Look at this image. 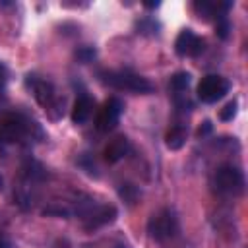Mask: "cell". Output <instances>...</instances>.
Wrapping results in <instances>:
<instances>
[{"mask_svg":"<svg viewBox=\"0 0 248 248\" xmlns=\"http://www.w3.org/2000/svg\"><path fill=\"white\" fill-rule=\"evenodd\" d=\"M27 85L31 87L37 103L48 112L52 120H58L64 116V97H60L54 89V85L46 79H41L37 76H27Z\"/></svg>","mask_w":248,"mask_h":248,"instance_id":"6da1fadb","label":"cell"},{"mask_svg":"<svg viewBox=\"0 0 248 248\" xmlns=\"http://www.w3.org/2000/svg\"><path fill=\"white\" fill-rule=\"evenodd\" d=\"M0 248H12V242L4 234H0Z\"/></svg>","mask_w":248,"mask_h":248,"instance_id":"7402d4cb","label":"cell"},{"mask_svg":"<svg viewBox=\"0 0 248 248\" xmlns=\"http://www.w3.org/2000/svg\"><path fill=\"white\" fill-rule=\"evenodd\" d=\"M101 79L103 83L120 89V91H132V93H151L153 91V83L132 72V70H116V72H101Z\"/></svg>","mask_w":248,"mask_h":248,"instance_id":"7a4b0ae2","label":"cell"},{"mask_svg":"<svg viewBox=\"0 0 248 248\" xmlns=\"http://www.w3.org/2000/svg\"><path fill=\"white\" fill-rule=\"evenodd\" d=\"M143 6H145V8H149V10H153V8H159V6H161V2H157V0H155V2H143Z\"/></svg>","mask_w":248,"mask_h":248,"instance_id":"603a6c76","label":"cell"},{"mask_svg":"<svg viewBox=\"0 0 248 248\" xmlns=\"http://www.w3.org/2000/svg\"><path fill=\"white\" fill-rule=\"evenodd\" d=\"M116 217H118V209H116L114 205H108V203L101 205V203H95V207L83 217V227H85L87 231H95V229H99V227H103V225L112 223Z\"/></svg>","mask_w":248,"mask_h":248,"instance_id":"9c48e42d","label":"cell"},{"mask_svg":"<svg viewBox=\"0 0 248 248\" xmlns=\"http://www.w3.org/2000/svg\"><path fill=\"white\" fill-rule=\"evenodd\" d=\"M33 128H39L37 122L29 120L19 112H8L0 116V145L16 143L23 138H29Z\"/></svg>","mask_w":248,"mask_h":248,"instance_id":"3957f363","label":"cell"},{"mask_svg":"<svg viewBox=\"0 0 248 248\" xmlns=\"http://www.w3.org/2000/svg\"><path fill=\"white\" fill-rule=\"evenodd\" d=\"M174 50L178 56H200L205 50V41L198 37L192 29H182L174 41Z\"/></svg>","mask_w":248,"mask_h":248,"instance_id":"ba28073f","label":"cell"},{"mask_svg":"<svg viewBox=\"0 0 248 248\" xmlns=\"http://www.w3.org/2000/svg\"><path fill=\"white\" fill-rule=\"evenodd\" d=\"M211 130H213V124H211L209 120H203V122H202V126L198 128V138H203V136H207Z\"/></svg>","mask_w":248,"mask_h":248,"instance_id":"ffe728a7","label":"cell"},{"mask_svg":"<svg viewBox=\"0 0 248 248\" xmlns=\"http://www.w3.org/2000/svg\"><path fill=\"white\" fill-rule=\"evenodd\" d=\"M229 31H231V21H229V17H227V16L217 17V21H215V33H217V37H219V39H227V37H229Z\"/></svg>","mask_w":248,"mask_h":248,"instance_id":"d6986e66","label":"cell"},{"mask_svg":"<svg viewBox=\"0 0 248 248\" xmlns=\"http://www.w3.org/2000/svg\"><path fill=\"white\" fill-rule=\"evenodd\" d=\"M118 196L126 202V203H136V200L140 198V188L136 186V184H130V182H124V184H120V188H118Z\"/></svg>","mask_w":248,"mask_h":248,"instance_id":"2e32d148","label":"cell"},{"mask_svg":"<svg viewBox=\"0 0 248 248\" xmlns=\"http://www.w3.org/2000/svg\"><path fill=\"white\" fill-rule=\"evenodd\" d=\"M6 83H8V68L0 62V89H4Z\"/></svg>","mask_w":248,"mask_h":248,"instance_id":"44dd1931","label":"cell"},{"mask_svg":"<svg viewBox=\"0 0 248 248\" xmlns=\"http://www.w3.org/2000/svg\"><path fill=\"white\" fill-rule=\"evenodd\" d=\"M236 110H238V101L232 99V101H229V103L219 110V118H221L223 122H229V120H232V118L236 116Z\"/></svg>","mask_w":248,"mask_h":248,"instance_id":"e0dca14e","label":"cell"},{"mask_svg":"<svg viewBox=\"0 0 248 248\" xmlns=\"http://www.w3.org/2000/svg\"><path fill=\"white\" fill-rule=\"evenodd\" d=\"M232 4L231 2H209V0H198V2H194V10H196V14L200 16V17H203V19H209V17H223L227 12H229V8H231Z\"/></svg>","mask_w":248,"mask_h":248,"instance_id":"30bf717a","label":"cell"},{"mask_svg":"<svg viewBox=\"0 0 248 248\" xmlns=\"http://www.w3.org/2000/svg\"><path fill=\"white\" fill-rule=\"evenodd\" d=\"M147 232L151 238L163 242V240H169L172 238L176 232H178V217L174 213V209L170 207H163L159 209L147 223Z\"/></svg>","mask_w":248,"mask_h":248,"instance_id":"5b68a950","label":"cell"},{"mask_svg":"<svg viewBox=\"0 0 248 248\" xmlns=\"http://www.w3.org/2000/svg\"><path fill=\"white\" fill-rule=\"evenodd\" d=\"M130 151V141L126 136H116L114 140H110L103 151L105 161L107 163H118L126 153Z\"/></svg>","mask_w":248,"mask_h":248,"instance_id":"8fae6325","label":"cell"},{"mask_svg":"<svg viewBox=\"0 0 248 248\" xmlns=\"http://www.w3.org/2000/svg\"><path fill=\"white\" fill-rule=\"evenodd\" d=\"M231 89V81L223 76L217 74H207L202 78V81L198 83V97L202 103H217L219 99H223Z\"/></svg>","mask_w":248,"mask_h":248,"instance_id":"8992f818","label":"cell"},{"mask_svg":"<svg viewBox=\"0 0 248 248\" xmlns=\"http://www.w3.org/2000/svg\"><path fill=\"white\" fill-rule=\"evenodd\" d=\"M93 112V99L87 95H79L72 107V122L74 124H85Z\"/></svg>","mask_w":248,"mask_h":248,"instance_id":"7c38bea8","label":"cell"},{"mask_svg":"<svg viewBox=\"0 0 248 248\" xmlns=\"http://www.w3.org/2000/svg\"><path fill=\"white\" fill-rule=\"evenodd\" d=\"M190 81H192V76H190L188 72H176V74L170 78V89L174 91V95H176V93H186Z\"/></svg>","mask_w":248,"mask_h":248,"instance_id":"9a60e30c","label":"cell"},{"mask_svg":"<svg viewBox=\"0 0 248 248\" xmlns=\"http://www.w3.org/2000/svg\"><path fill=\"white\" fill-rule=\"evenodd\" d=\"M122 112H124V103L118 97H108L103 108L95 116V128L99 132H110L118 124Z\"/></svg>","mask_w":248,"mask_h":248,"instance_id":"52a82bcc","label":"cell"},{"mask_svg":"<svg viewBox=\"0 0 248 248\" xmlns=\"http://www.w3.org/2000/svg\"><path fill=\"white\" fill-rule=\"evenodd\" d=\"M211 186L217 194L223 196H238L244 192V172L238 167L223 165L211 176Z\"/></svg>","mask_w":248,"mask_h":248,"instance_id":"277c9868","label":"cell"},{"mask_svg":"<svg viewBox=\"0 0 248 248\" xmlns=\"http://www.w3.org/2000/svg\"><path fill=\"white\" fill-rule=\"evenodd\" d=\"M136 29L140 35H145V37H157L159 35V21L155 17H141L136 21Z\"/></svg>","mask_w":248,"mask_h":248,"instance_id":"5bb4252c","label":"cell"},{"mask_svg":"<svg viewBox=\"0 0 248 248\" xmlns=\"http://www.w3.org/2000/svg\"><path fill=\"white\" fill-rule=\"evenodd\" d=\"M2 184H4V180H2V176H0V190H2Z\"/></svg>","mask_w":248,"mask_h":248,"instance_id":"cb8c5ba5","label":"cell"},{"mask_svg":"<svg viewBox=\"0 0 248 248\" xmlns=\"http://www.w3.org/2000/svg\"><path fill=\"white\" fill-rule=\"evenodd\" d=\"M186 140H188V126L186 124H174L165 134V145L172 151L180 149L186 143Z\"/></svg>","mask_w":248,"mask_h":248,"instance_id":"4fadbf2b","label":"cell"},{"mask_svg":"<svg viewBox=\"0 0 248 248\" xmlns=\"http://www.w3.org/2000/svg\"><path fill=\"white\" fill-rule=\"evenodd\" d=\"M95 56H97V50H95L93 46H79V48L76 50V58H78V62H81V64L93 62Z\"/></svg>","mask_w":248,"mask_h":248,"instance_id":"ac0fdd59","label":"cell"}]
</instances>
